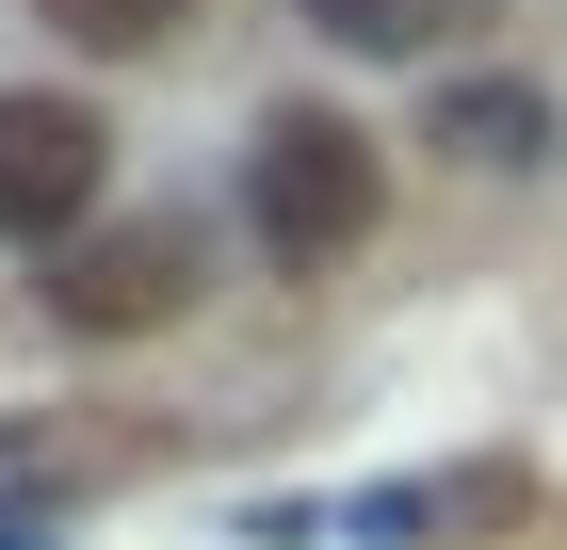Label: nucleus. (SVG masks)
Here are the masks:
<instances>
[{
	"mask_svg": "<svg viewBox=\"0 0 567 550\" xmlns=\"http://www.w3.org/2000/svg\"><path fill=\"white\" fill-rule=\"evenodd\" d=\"M49 502H65V454H33V437L0 422V550H33V535H49Z\"/></svg>",
	"mask_w": 567,
	"mask_h": 550,
	"instance_id": "nucleus-7",
	"label": "nucleus"
},
{
	"mask_svg": "<svg viewBox=\"0 0 567 550\" xmlns=\"http://www.w3.org/2000/svg\"><path fill=\"white\" fill-rule=\"evenodd\" d=\"M195 308V227H82L49 259V324L65 340H146Z\"/></svg>",
	"mask_w": 567,
	"mask_h": 550,
	"instance_id": "nucleus-3",
	"label": "nucleus"
},
{
	"mask_svg": "<svg viewBox=\"0 0 567 550\" xmlns=\"http://www.w3.org/2000/svg\"><path fill=\"white\" fill-rule=\"evenodd\" d=\"M437 146H454V163H535V146H551V114H535V97H454V114H437Z\"/></svg>",
	"mask_w": 567,
	"mask_h": 550,
	"instance_id": "nucleus-5",
	"label": "nucleus"
},
{
	"mask_svg": "<svg viewBox=\"0 0 567 550\" xmlns=\"http://www.w3.org/2000/svg\"><path fill=\"white\" fill-rule=\"evenodd\" d=\"M33 17H49L65 49H163L178 17H195V0H33Z\"/></svg>",
	"mask_w": 567,
	"mask_h": 550,
	"instance_id": "nucleus-6",
	"label": "nucleus"
},
{
	"mask_svg": "<svg viewBox=\"0 0 567 550\" xmlns=\"http://www.w3.org/2000/svg\"><path fill=\"white\" fill-rule=\"evenodd\" d=\"M97 178H114L97 97H0V243H82Z\"/></svg>",
	"mask_w": 567,
	"mask_h": 550,
	"instance_id": "nucleus-2",
	"label": "nucleus"
},
{
	"mask_svg": "<svg viewBox=\"0 0 567 550\" xmlns=\"http://www.w3.org/2000/svg\"><path fill=\"white\" fill-rule=\"evenodd\" d=\"M341 49H373V65H405V49H437V33H471L486 0H308Z\"/></svg>",
	"mask_w": 567,
	"mask_h": 550,
	"instance_id": "nucleus-4",
	"label": "nucleus"
},
{
	"mask_svg": "<svg viewBox=\"0 0 567 550\" xmlns=\"http://www.w3.org/2000/svg\"><path fill=\"white\" fill-rule=\"evenodd\" d=\"M373 211H390V163H373V129H357V114L292 97V114L244 129V227H260L276 259H357Z\"/></svg>",
	"mask_w": 567,
	"mask_h": 550,
	"instance_id": "nucleus-1",
	"label": "nucleus"
}]
</instances>
